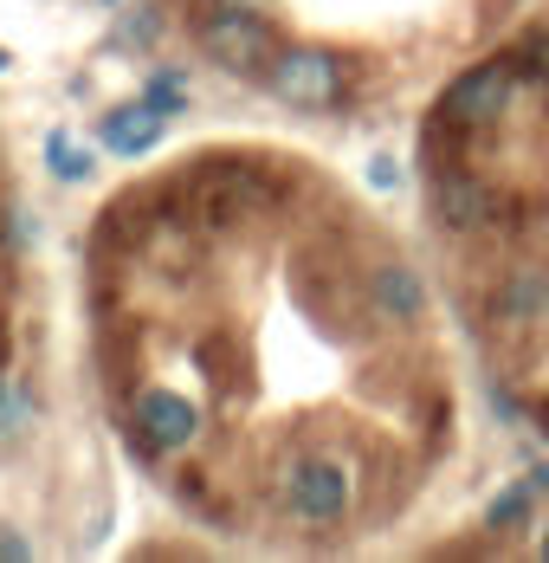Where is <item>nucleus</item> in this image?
<instances>
[{"label": "nucleus", "mask_w": 549, "mask_h": 563, "mask_svg": "<svg viewBox=\"0 0 549 563\" xmlns=\"http://www.w3.org/2000/svg\"><path fill=\"white\" fill-rule=\"evenodd\" d=\"M284 506L298 511L304 525H336L349 511V466L329 453H304L284 466Z\"/></svg>", "instance_id": "obj_2"}, {"label": "nucleus", "mask_w": 549, "mask_h": 563, "mask_svg": "<svg viewBox=\"0 0 549 563\" xmlns=\"http://www.w3.org/2000/svg\"><path fill=\"white\" fill-rule=\"evenodd\" d=\"M0 558H26V544L20 538H0Z\"/></svg>", "instance_id": "obj_16"}, {"label": "nucleus", "mask_w": 549, "mask_h": 563, "mask_svg": "<svg viewBox=\"0 0 549 563\" xmlns=\"http://www.w3.org/2000/svg\"><path fill=\"white\" fill-rule=\"evenodd\" d=\"M369 181H376V188H394V163H388V156H376V163H369Z\"/></svg>", "instance_id": "obj_14"}, {"label": "nucleus", "mask_w": 549, "mask_h": 563, "mask_svg": "<svg viewBox=\"0 0 549 563\" xmlns=\"http://www.w3.org/2000/svg\"><path fill=\"white\" fill-rule=\"evenodd\" d=\"M136 434H143V448L175 453L201 434V408L175 389H143L136 395Z\"/></svg>", "instance_id": "obj_5"}, {"label": "nucleus", "mask_w": 549, "mask_h": 563, "mask_svg": "<svg viewBox=\"0 0 549 563\" xmlns=\"http://www.w3.org/2000/svg\"><path fill=\"white\" fill-rule=\"evenodd\" d=\"M143 98H149V104H163V111H181V104H188V85H181V71H156Z\"/></svg>", "instance_id": "obj_12"}, {"label": "nucleus", "mask_w": 549, "mask_h": 563, "mask_svg": "<svg viewBox=\"0 0 549 563\" xmlns=\"http://www.w3.org/2000/svg\"><path fill=\"white\" fill-rule=\"evenodd\" d=\"M272 91L298 111H329L343 98V58L317 53V46H291V53H272Z\"/></svg>", "instance_id": "obj_3"}, {"label": "nucleus", "mask_w": 549, "mask_h": 563, "mask_svg": "<svg viewBox=\"0 0 549 563\" xmlns=\"http://www.w3.org/2000/svg\"><path fill=\"white\" fill-rule=\"evenodd\" d=\"M208 53H214L226 71H266V65H272V33H266L259 13L220 7L214 20H208Z\"/></svg>", "instance_id": "obj_4"}, {"label": "nucleus", "mask_w": 549, "mask_h": 563, "mask_svg": "<svg viewBox=\"0 0 549 563\" xmlns=\"http://www.w3.org/2000/svg\"><path fill=\"white\" fill-rule=\"evenodd\" d=\"M163 123H168V111L149 104V98H143V104H123V111L104 117V143L116 150V156H143V150L163 136Z\"/></svg>", "instance_id": "obj_9"}, {"label": "nucleus", "mask_w": 549, "mask_h": 563, "mask_svg": "<svg viewBox=\"0 0 549 563\" xmlns=\"http://www.w3.org/2000/svg\"><path fill=\"white\" fill-rule=\"evenodd\" d=\"M530 486H537V493H549V466H544V460L530 466Z\"/></svg>", "instance_id": "obj_15"}, {"label": "nucleus", "mask_w": 549, "mask_h": 563, "mask_svg": "<svg viewBox=\"0 0 549 563\" xmlns=\"http://www.w3.org/2000/svg\"><path fill=\"white\" fill-rule=\"evenodd\" d=\"M511 85H517V71H511V58H485V65H472V71H459L446 91H439V123H452V130H485L504 117L511 104Z\"/></svg>", "instance_id": "obj_1"}, {"label": "nucleus", "mask_w": 549, "mask_h": 563, "mask_svg": "<svg viewBox=\"0 0 549 563\" xmlns=\"http://www.w3.org/2000/svg\"><path fill=\"white\" fill-rule=\"evenodd\" d=\"M46 163H53L58 181H85V175H91V150H78V143L58 130V136H46Z\"/></svg>", "instance_id": "obj_10"}, {"label": "nucleus", "mask_w": 549, "mask_h": 563, "mask_svg": "<svg viewBox=\"0 0 549 563\" xmlns=\"http://www.w3.org/2000/svg\"><path fill=\"white\" fill-rule=\"evenodd\" d=\"M13 421H20V401H13V395H7V376H0V434H7V428H13Z\"/></svg>", "instance_id": "obj_13"}, {"label": "nucleus", "mask_w": 549, "mask_h": 563, "mask_svg": "<svg viewBox=\"0 0 549 563\" xmlns=\"http://www.w3.org/2000/svg\"><path fill=\"white\" fill-rule=\"evenodd\" d=\"M549 311V273L544 266H517L497 291V324H544Z\"/></svg>", "instance_id": "obj_8"}, {"label": "nucleus", "mask_w": 549, "mask_h": 563, "mask_svg": "<svg viewBox=\"0 0 549 563\" xmlns=\"http://www.w3.org/2000/svg\"><path fill=\"white\" fill-rule=\"evenodd\" d=\"M369 305H376V318L382 324H421L427 318V285L421 273H407V266H376L369 273Z\"/></svg>", "instance_id": "obj_6"}, {"label": "nucleus", "mask_w": 549, "mask_h": 563, "mask_svg": "<svg viewBox=\"0 0 549 563\" xmlns=\"http://www.w3.org/2000/svg\"><path fill=\"white\" fill-rule=\"evenodd\" d=\"M434 214L466 233V227H479L485 214H492V188H485L479 175H466V169H446L434 181Z\"/></svg>", "instance_id": "obj_7"}, {"label": "nucleus", "mask_w": 549, "mask_h": 563, "mask_svg": "<svg viewBox=\"0 0 549 563\" xmlns=\"http://www.w3.org/2000/svg\"><path fill=\"white\" fill-rule=\"evenodd\" d=\"M530 506H537V486H524V479H517V486H504V493L492 499V511H485V525H492V531H504V525L530 518Z\"/></svg>", "instance_id": "obj_11"}, {"label": "nucleus", "mask_w": 549, "mask_h": 563, "mask_svg": "<svg viewBox=\"0 0 549 563\" xmlns=\"http://www.w3.org/2000/svg\"><path fill=\"white\" fill-rule=\"evenodd\" d=\"M544 558H549V531H544Z\"/></svg>", "instance_id": "obj_17"}]
</instances>
